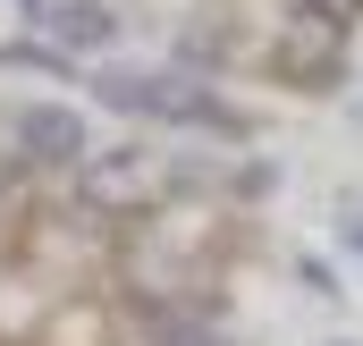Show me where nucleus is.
<instances>
[{
    "label": "nucleus",
    "mask_w": 363,
    "mask_h": 346,
    "mask_svg": "<svg viewBox=\"0 0 363 346\" xmlns=\"http://www.w3.org/2000/svg\"><path fill=\"white\" fill-rule=\"evenodd\" d=\"M93 93L127 118H178V127H220L237 135V110L203 85V68H93Z\"/></svg>",
    "instance_id": "obj_1"
},
{
    "label": "nucleus",
    "mask_w": 363,
    "mask_h": 346,
    "mask_svg": "<svg viewBox=\"0 0 363 346\" xmlns=\"http://www.w3.org/2000/svg\"><path fill=\"white\" fill-rule=\"evenodd\" d=\"M0 203H9V161H0Z\"/></svg>",
    "instance_id": "obj_9"
},
{
    "label": "nucleus",
    "mask_w": 363,
    "mask_h": 346,
    "mask_svg": "<svg viewBox=\"0 0 363 346\" xmlns=\"http://www.w3.org/2000/svg\"><path fill=\"white\" fill-rule=\"evenodd\" d=\"M17 152L43 161V169H77L85 161V118L68 101H26L17 110Z\"/></svg>",
    "instance_id": "obj_3"
},
{
    "label": "nucleus",
    "mask_w": 363,
    "mask_h": 346,
    "mask_svg": "<svg viewBox=\"0 0 363 346\" xmlns=\"http://www.w3.org/2000/svg\"><path fill=\"white\" fill-rule=\"evenodd\" d=\"M34 17H43V34H51L60 51H101V43L118 34V17H110L101 0H43Z\"/></svg>",
    "instance_id": "obj_5"
},
{
    "label": "nucleus",
    "mask_w": 363,
    "mask_h": 346,
    "mask_svg": "<svg viewBox=\"0 0 363 346\" xmlns=\"http://www.w3.org/2000/svg\"><path fill=\"white\" fill-rule=\"evenodd\" d=\"M338 60H347V26L296 9L287 34H279V77H287V85H338Z\"/></svg>",
    "instance_id": "obj_2"
},
{
    "label": "nucleus",
    "mask_w": 363,
    "mask_h": 346,
    "mask_svg": "<svg viewBox=\"0 0 363 346\" xmlns=\"http://www.w3.org/2000/svg\"><path fill=\"white\" fill-rule=\"evenodd\" d=\"M144 186H152V152L144 144H110V152L85 161V203L93 211H135Z\"/></svg>",
    "instance_id": "obj_4"
},
{
    "label": "nucleus",
    "mask_w": 363,
    "mask_h": 346,
    "mask_svg": "<svg viewBox=\"0 0 363 346\" xmlns=\"http://www.w3.org/2000/svg\"><path fill=\"white\" fill-rule=\"evenodd\" d=\"M161 346H220L211 330H178V338H161Z\"/></svg>",
    "instance_id": "obj_8"
},
{
    "label": "nucleus",
    "mask_w": 363,
    "mask_h": 346,
    "mask_svg": "<svg viewBox=\"0 0 363 346\" xmlns=\"http://www.w3.org/2000/svg\"><path fill=\"white\" fill-rule=\"evenodd\" d=\"M304 9H313V17H338V26H347V17H355L363 0H304Z\"/></svg>",
    "instance_id": "obj_7"
},
{
    "label": "nucleus",
    "mask_w": 363,
    "mask_h": 346,
    "mask_svg": "<svg viewBox=\"0 0 363 346\" xmlns=\"http://www.w3.org/2000/svg\"><path fill=\"white\" fill-rule=\"evenodd\" d=\"M296 270H304V287H313V296H338V270H330V262H313V254H304Z\"/></svg>",
    "instance_id": "obj_6"
}]
</instances>
